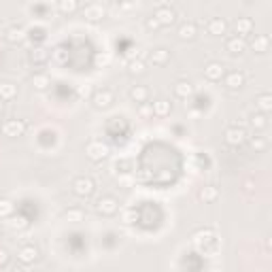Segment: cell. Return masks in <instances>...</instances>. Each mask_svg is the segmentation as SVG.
<instances>
[{
	"label": "cell",
	"instance_id": "6da1fadb",
	"mask_svg": "<svg viewBox=\"0 0 272 272\" xmlns=\"http://www.w3.org/2000/svg\"><path fill=\"white\" fill-rule=\"evenodd\" d=\"M85 153H87V157L92 159V162H102V159H106V155L111 153V149L100 138H94V140H89V143L85 145Z\"/></svg>",
	"mask_w": 272,
	"mask_h": 272
},
{
	"label": "cell",
	"instance_id": "7a4b0ae2",
	"mask_svg": "<svg viewBox=\"0 0 272 272\" xmlns=\"http://www.w3.org/2000/svg\"><path fill=\"white\" fill-rule=\"evenodd\" d=\"M247 140H249V136H247V130L243 126H230L224 134V143L228 147H240V145H245Z\"/></svg>",
	"mask_w": 272,
	"mask_h": 272
},
{
	"label": "cell",
	"instance_id": "3957f363",
	"mask_svg": "<svg viewBox=\"0 0 272 272\" xmlns=\"http://www.w3.org/2000/svg\"><path fill=\"white\" fill-rule=\"evenodd\" d=\"M155 19V22L159 24V28H166V26H173L175 24V19H177V11L170 5H157L155 7V11H153V15H151Z\"/></svg>",
	"mask_w": 272,
	"mask_h": 272
},
{
	"label": "cell",
	"instance_id": "277c9868",
	"mask_svg": "<svg viewBox=\"0 0 272 272\" xmlns=\"http://www.w3.org/2000/svg\"><path fill=\"white\" fill-rule=\"evenodd\" d=\"M94 189H96V183H94L92 177L81 175V177H77L73 181V194L79 196V198H89L94 194Z\"/></svg>",
	"mask_w": 272,
	"mask_h": 272
},
{
	"label": "cell",
	"instance_id": "5b68a950",
	"mask_svg": "<svg viewBox=\"0 0 272 272\" xmlns=\"http://www.w3.org/2000/svg\"><path fill=\"white\" fill-rule=\"evenodd\" d=\"M0 132L7 138H17L26 132V122L24 119H7V122H3V126H0Z\"/></svg>",
	"mask_w": 272,
	"mask_h": 272
},
{
	"label": "cell",
	"instance_id": "8992f818",
	"mask_svg": "<svg viewBox=\"0 0 272 272\" xmlns=\"http://www.w3.org/2000/svg\"><path fill=\"white\" fill-rule=\"evenodd\" d=\"M113 102H115V96H113V92H111V89H106V87L96 89V92L92 94V104H94L96 108H100V111L108 108Z\"/></svg>",
	"mask_w": 272,
	"mask_h": 272
},
{
	"label": "cell",
	"instance_id": "52a82bcc",
	"mask_svg": "<svg viewBox=\"0 0 272 272\" xmlns=\"http://www.w3.org/2000/svg\"><path fill=\"white\" fill-rule=\"evenodd\" d=\"M96 210L100 215H106V217H113L117 215V210H119V202L113 198V196H102L96 202Z\"/></svg>",
	"mask_w": 272,
	"mask_h": 272
},
{
	"label": "cell",
	"instance_id": "ba28073f",
	"mask_svg": "<svg viewBox=\"0 0 272 272\" xmlns=\"http://www.w3.org/2000/svg\"><path fill=\"white\" fill-rule=\"evenodd\" d=\"M38 255H41V251H38V247H34V245H24L22 249L17 251V259L22 261V264H26V266L34 264V261L38 259Z\"/></svg>",
	"mask_w": 272,
	"mask_h": 272
},
{
	"label": "cell",
	"instance_id": "9c48e42d",
	"mask_svg": "<svg viewBox=\"0 0 272 272\" xmlns=\"http://www.w3.org/2000/svg\"><path fill=\"white\" fill-rule=\"evenodd\" d=\"M224 85L230 89V92H236V89H240L245 85V75L240 73V70H230V73H226V77H224Z\"/></svg>",
	"mask_w": 272,
	"mask_h": 272
},
{
	"label": "cell",
	"instance_id": "30bf717a",
	"mask_svg": "<svg viewBox=\"0 0 272 272\" xmlns=\"http://www.w3.org/2000/svg\"><path fill=\"white\" fill-rule=\"evenodd\" d=\"M206 32L210 36H224L228 32V22L224 17H210L206 22Z\"/></svg>",
	"mask_w": 272,
	"mask_h": 272
},
{
	"label": "cell",
	"instance_id": "8fae6325",
	"mask_svg": "<svg viewBox=\"0 0 272 272\" xmlns=\"http://www.w3.org/2000/svg\"><path fill=\"white\" fill-rule=\"evenodd\" d=\"M204 77L208 81H221L226 77V66L221 62H208L204 66Z\"/></svg>",
	"mask_w": 272,
	"mask_h": 272
},
{
	"label": "cell",
	"instance_id": "7c38bea8",
	"mask_svg": "<svg viewBox=\"0 0 272 272\" xmlns=\"http://www.w3.org/2000/svg\"><path fill=\"white\" fill-rule=\"evenodd\" d=\"M83 15H85V19H89V22H100V19L106 15V9L100 3H89L83 9Z\"/></svg>",
	"mask_w": 272,
	"mask_h": 272
},
{
	"label": "cell",
	"instance_id": "4fadbf2b",
	"mask_svg": "<svg viewBox=\"0 0 272 272\" xmlns=\"http://www.w3.org/2000/svg\"><path fill=\"white\" fill-rule=\"evenodd\" d=\"M253 28H255V24H253V19H251V17H238L236 24H234L236 36H240V38L249 36L251 32H253Z\"/></svg>",
	"mask_w": 272,
	"mask_h": 272
},
{
	"label": "cell",
	"instance_id": "5bb4252c",
	"mask_svg": "<svg viewBox=\"0 0 272 272\" xmlns=\"http://www.w3.org/2000/svg\"><path fill=\"white\" fill-rule=\"evenodd\" d=\"M177 34H179L181 41H194V38L198 36V26L194 22H183L179 26Z\"/></svg>",
	"mask_w": 272,
	"mask_h": 272
},
{
	"label": "cell",
	"instance_id": "9a60e30c",
	"mask_svg": "<svg viewBox=\"0 0 272 272\" xmlns=\"http://www.w3.org/2000/svg\"><path fill=\"white\" fill-rule=\"evenodd\" d=\"M24 38H26V30H24L22 26H11V28H7V32H5V41H7V43L19 45V43H24Z\"/></svg>",
	"mask_w": 272,
	"mask_h": 272
},
{
	"label": "cell",
	"instance_id": "2e32d148",
	"mask_svg": "<svg viewBox=\"0 0 272 272\" xmlns=\"http://www.w3.org/2000/svg\"><path fill=\"white\" fill-rule=\"evenodd\" d=\"M226 49L232 56H240V53L247 51V41L245 38H240V36H230L226 41Z\"/></svg>",
	"mask_w": 272,
	"mask_h": 272
},
{
	"label": "cell",
	"instance_id": "e0dca14e",
	"mask_svg": "<svg viewBox=\"0 0 272 272\" xmlns=\"http://www.w3.org/2000/svg\"><path fill=\"white\" fill-rule=\"evenodd\" d=\"M173 94L181 100H187L191 94H194V85H191L189 81H185V79H179V81L173 85Z\"/></svg>",
	"mask_w": 272,
	"mask_h": 272
},
{
	"label": "cell",
	"instance_id": "ac0fdd59",
	"mask_svg": "<svg viewBox=\"0 0 272 272\" xmlns=\"http://www.w3.org/2000/svg\"><path fill=\"white\" fill-rule=\"evenodd\" d=\"M149 62L153 64V66H164V64L170 62V51H168V49H164V47H157V49L151 51Z\"/></svg>",
	"mask_w": 272,
	"mask_h": 272
},
{
	"label": "cell",
	"instance_id": "d6986e66",
	"mask_svg": "<svg viewBox=\"0 0 272 272\" xmlns=\"http://www.w3.org/2000/svg\"><path fill=\"white\" fill-rule=\"evenodd\" d=\"M130 100L136 104H145L147 102V98H149V89L145 85H134V87H130V92H128Z\"/></svg>",
	"mask_w": 272,
	"mask_h": 272
},
{
	"label": "cell",
	"instance_id": "ffe728a7",
	"mask_svg": "<svg viewBox=\"0 0 272 272\" xmlns=\"http://www.w3.org/2000/svg\"><path fill=\"white\" fill-rule=\"evenodd\" d=\"M151 108H153V115L166 117V115H170V111H173V102L166 98H157L155 102H151Z\"/></svg>",
	"mask_w": 272,
	"mask_h": 272
},
{
	"label": "cell",
	"instance_id": "44dd1931",
	"mask_svg": "<svg viewBox=\"0 0 272 272\" xmlns=\"http://www.w3.org/2000/svg\"><path fill=\"white\" fill-rule=\"evenodd\" d=\"M217 198H219V189L213 187V185H204L202 189L198 191V200H200V202H204V204L215 202Z\"/></svg>",
	"mask_w": 272,
	"mask_h": 272
},
{
	"label": "cell",
	"instance_id": "7402d4cb",
	"mask_svg": "<svg viewBox=\"0 0 272 272\" xmlns=\"http://www.w3.org/2000/svg\"><path fill=\"white\" fill-rule=\"evenodd\" d=\"M255 108L259 111L261 115H268L270 111H272V94H270V92L259 94V96L255 98Z\"/></svg>",
	"mask_w": 272,
	"mask_h": 272
},
{
	"label": "cell",
	"instance_id": "603a6c76",
	"mask_svg": "<svg viewBox=\"0 0 272 272\" xmlns=\"http://www.w3.org/2000/svg\"><path fill=\"white\" fill-rule=\"evenodd\" d=\"M268 47H270V36H266V34H255V38L251 41V49L255 53H266Z\"/></svg>",
	"mask_w": 272,
	"mask_h": 272
},
{
	"label": "cell",
	"instance_id": "cb8c5ba5",
	"mask_svg": "<svg viewBox=\"0 0 272 272\" xmlns=\"http://www.w3.org/2000/svg\"><path fill=\"white\" fill-rule=\"evenodd\" d=\"M47 60H49V51H47L45 47H34L32 51H30V62L36 64V66L38 64H45Z\"/></svg>",
	"mask_w": 272,
	"mask_h": 272
},
{
	"label": "cell",
	"instance_id": "d4e9b609",
	"mask_svg": "<svg viewBox=\"0 0 272 272\" xmlns=\"http://www.w3.org/2000/svg\"><path fill=\"white\" fill-rule=\"evenodd\" d=\"M17 96V85L15 83H0V100L7 102V100H13Z\"/></svg>",
	"mask_w": 272,
	"mask_h": 272
},
{
	"label": "cell",
	"instance_id": "484cf974",
	"mask_svg": "<svg viewBox=\"0 0 272 272\" xmlns=\"http://www.w3.org/2000/svg\"><path fill=\"white\" fill-rule=\"evenodd\" d=\"M147 70L145 62L140 58H132V60H128V73L130 75H143Z\"/></svg>",
	"mask_w": 272,
	"mask_h": 272
},
{
	"label": "cell",
	"instance_id": "4316f807",
	"mask_svg": "<svg viewBox=\"0 0 272 272\" xmlns=\"http://www.w3.org/2000/svg\"><path fill=\"white\" fill-rule=\"evenodd\" d=\"M64 219L70 221V224H81V221L85 219V213L81 208H68L64 213Z\"/></svg>",
	"mask_w": 272,
	"mask_h": 272
},
{
	"label": "cell",
	"instance_id": "83f0119b",
	"mask_svg": "<svg viewBox=\"0 0 272 272\" xmlns=\"http://www.w3.org/2000/svg\"><path fill=\"white\" fill-rule=\"evenodd\" d=\"M13 210H15V204L11 202V200H9V198H0V219L11 217Z\"/></svg>",
	"mask_w": 272,
	"mask_h": 272
},
{
	"label": "cell",
	"instance_id": "f1b7e54d",
	"mask_svg": "<svg viewBox=\"0 0 272 272\" xmlns=\"http://www.w3.org/2000/svg\"><path fill=\"white\" fill-rule=\"evenodd\" d=\"M56 7H58V11H62V13H75L79 9V3L77 0H60Z\"/></svg>",
	"mask_w": 272,
	"mask_h": 272
},
{
	"label": "cell",
	"instance_id": "f546056e",
	"mask_svg": "<svg viewBox=\"0 0 272 272\" xmlns=\"http://www.w3.org/2000/svg\"><path fill=\"white\" fill-rule=\"evenodd\" d=\"M251 143V147L255 149V153H259V151H266L268 149V138L266 136H253L249 140Z\"/></svg>",
	"mask_w": 272,
	"mask_h": 272
},
{
	"label": "cell",
	"instance_id": "4dcf8cb0",
	"mask_svg": "<svg viewBox=\"0 0 272 272\" xmlns=\"http://www.w3.org/2000/svg\"><path fill=\"white\" fill-rule=\"evenodd\" d=\"M32 85H34L36 89H41V92H43V89H47V87H49V77H47V75H41V73L34 75V77H32Z\"/></svg>",
	"mask_w": 272,
	"mask_h": 272
},
{
	"label": "cell",
	"instance_id": "1f68e13d",
	"mask_svg": "<svg viewBox=\"0 0 272 272\" xmlns=\"http://www.w3.org/2000/svg\"><path fill=\"white\" fill-rule=\"evenodd\" d=\"M251 126H253L255 130H266V128H268V119H266V115H261V113L253 115V117H251Z\"/></svg>",
	"mask_w": 272,
	"mask_h": 272
},
{
	"label": "cell",
	"instance_id": "d6a6232c",
	"mask_svg": "<svg viewBox=\"0 0 272 272\" xmlns=\"http://www.w3.org/2000/svg\"><path fill=\"white\" fill-rule=\"evenodd\" d=\"M138 113L143 115V117H149V115H153V108H151V104L145 102V104H140V106H138Z\"/></svg>",
	"mask_w": 272,
	"mask_h": 272
},
{
	"label": "cell",
	"instance_id": "836d02e7",
	"mask_svg": "<svg viewBox=\"0 0 272 272\" xmlns=\"http://www.w3.org/2000/svg\"><path fill=\"white\" fill-rule=\"evenodd\" d=\"M7 261H9V253H7V249L0 247V268H3V266L7 264Z\"/></svg>",
	"mask_w": 272,
	"mask_h": 272
},
{
	"label": "cell",
	"instance_id": "e575fe53",
	"mask_svg": "<svg viewBox=\"0 0 272 272\" xmlns=\"http://www.w3.org/2000/svg\"><path fill=\"white\" fill-rule=\"evenodd\" d=\"M147 28H151V30H157V28H159V24L155 22L153 17H147Z\"/></svg>",
	"mask_w": 272,
	"mask_h": 272
},
{
	"label": "cell",
	"instance_id": "d590c367",
	"mask_svg": "<svg viewBox=\"0 0 272 272\" xmlns=\"http://www.w3.org/2000/svg\"><path fill=\"white\" fill-rule=\"evenodd\" d=\"M0 113H3V100H0Z\"/></svg>",
	"mask_w": 272,
	"mask_h": 272
},
{
	"label": "cell",
	"instance_id": "8d00e7d4",
	"mask_svg": "<svg viewBox=\"0 0 272 272\" xmlns=\"http://www.w3.org/2000/svg\"><path fill=\"white\" fill-rule=\"evenodd\" d=\"M0 234H3V228H0Z\"/></svg>",
	"mask_w": 272,
	"mask_h": 272
}]
</instances>
